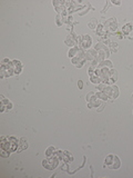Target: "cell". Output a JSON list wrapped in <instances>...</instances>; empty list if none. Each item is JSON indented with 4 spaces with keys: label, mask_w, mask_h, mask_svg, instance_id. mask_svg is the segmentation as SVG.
<instances>
[{
    "label": "cell",
    "mask_w": 133,
    "mask_h": 178,
    "mask_svg": "<svg viewBox=\"0 0 133 178\" xmlns=\"http://www.w3.org/2000/svg\"><path fill=\"white\" fill-rule=\"evenodd\" d=\"M18 145L19 140L15 137H1V148L7 152H16Z\"/></svg>",
    "instance_id": "obj_1"
},
{
    "label": "cell",
    "mask_w": 133,
    "mask_h": 178,
    "mask_svg": "<svg viewBox=\"0 0 133 178\" xmlns=\"http://www.w3.org/2000/svg\"><path fill=\"white\" fill-rule=\"evenodd\" d=\"M12 70V61H10L9 59H3L1 62V78L5 77H11L13 76Z\"/></svg>",
    "instance_id": "obj_2"
},
{
    "label": "cell",
    "mask_w": 133,
    "mask_h": 178,
    "mask_svg": "<svg viewBox=\"0 0 133 178\" xmlns=\"http://www.w3.org/2000/svg\"><path fill=\"white\" fill-rule=\"evenodd\" d=\"M59 160L60 158L58 157L57 155V152H55V155L51 156V157H48L47 159H45L42 162V166L45 168L49 169V170H52V169H55L59 164Z\"/></svg>",
    "instance_id": "obj_3"
},
{
    "label": "cell",
    "mask_w": 133,
    "mask_h": 178,
    "mask_svg": "<svg viewBox=\"0 0 133 178\" xmlns=\"http://www.w3.org/2000/svg\"><path fill=\"white\" fill-rule=\"evenodd\" d=\"M95 50H98V60H99L100 62L107 60L108 56L110 55V54H109V49H108L103 44H101V42L97 44V46H95Z\"/></svg>",
    "instance_id": "obj_4"
},
{
    "label": "cell",
    "mask_w": 133,
    "mask_h": 178,
    "mask_svg": "<svg viewBox=\"0 0 133 178\" xmlns=\"http://www.w3.org/2000/svg\"><path fill=\"white\" fill-rule=\"evenodd\" d=\"M105 165H107L110 169H119L121 166V162L118 156L109 155L107 158H105Z\"/></svg>",
    "instance_id": "obj_5"
},
{
    "label": "cell",
    "mask_w": 133,
    "mask_h": 178,
    "mask_svg": "<svg viewBox=\"0 0 133 178\" xmlns=\"http://www.w3.org/2000/svg\"><path fill=\"white\" fill-rule=\"evenodd\" d=\"M87 101H88L89 108H93V107H98L101 105L100 99L98 98L95 92H89V94L87 95Z\"/></svg>",
    "instance_id": "obj_6"
},
{
    "label": "cell",
    "mask_w": 133,
    "mask_h": 178,
    "mask_svg": "<svg viewBox=\"0 0 133 178\" xmlns=\"http://www.w3.org/2000/svg\"><path fill=\"white\" fill-rule=\"evenodd\" d=\"M78 44H79V48L80 49H89L91 44H92V39H91L90 36L83 35V36H81V37H79Z\"/></svg>",
    "instance_id": "obj_7"
},
{
    "label": "cell",
    "mask_w": 133,
    "mask_h": 178,
    "mask_svg": "<svg viewBox=\"0 0 133 178\" xmlns=\"http://www.w3.org/2000/svg\"><path fill=\"white\" fill-rule=\"evenodd\" d=\"M71 61L75 67L81 68L82 66H83V62L85 61V52L80 50V51L78 52V55L75 56V57H73V58H71Z\"/></svg>",
    "instance_id": "obj_8"
},
{
    "label": "cell",
    "mask_w": 133,
    "mask_h": 178,
    "mask_svg": "<svg viewBox=\"0 0 133 178\" xmlns=\"http://www.w3.org/2000/svg\"><path fill=\"white\" fill-rule=\"evenodd\" d=\"M105 29L109 33H114V31H117L118 29V21L115 18H110V19L107 20V23H105Z\"/></svg>",
    "instance_id": "obj_9"
},
{
    "label": "cell",
    "mask_w": 133,
    "mask_h": 178,
    "mask_svg": "<svg viewBox=\"0 0 133 178\" xmlns=\"http://www.w3.org/2000/svg\"><path fill=\"white\" fill-rule=\"evenodd\" d=\"M1 111H5V110H10L11 108H12V103L9 100H7L6 98L3 97V96H1Z\"/></svg>",
    "instance_id": "obj_10"
},
{
    "label": "cell",
    "mask_w": 133,
    "mask_h": 178,
    "mask_svg": "<svg viewBox=\"0 0 133 178\" xmlns=\"http://www.w3.org/2000/svg\"><path fill=\"white\" fill-rule=\"evenodd\" d=\"M22 69V65L19 60H12V70L15 75H19Z\"/></svg>",
    "instance_id": "obj_11"
},
{
    "label": "cell",
    "mask_w": 133,
    "mask_h": 178,
    "mask_svg": "<svg viewBox=\"0 0 133 178\" xmlns=\"http://www.w3.org/2000/svg\"><path fill=\"white\" fill-rule=\"evenodd\" d=\"M27 147H28V141H27L26 138H21V139H19V145H18V152H21V150H23V149H26Z\"/></svg>",
    "instance_id": "obj_12"
},
{
    "label": "cell",
    "mask_w": 133,
    "mask_h": 178,
    "mask_svg": "<svg viewBox=\"0 0 133 178\" xmlns=\"http://www.w3.org/2000/svg\"><path fill=\"white\" fill-rule=\"evenodd\" d=\"M97 33L100 37H104V36L107 35V29H105V27H103L102 25H99L98 26V29H97Z\"/></svg>",
    "instance_id": "obj_13"
},
{
    "label": "cell",
    "mask_w": 133,
    "mask_h": 178,
    "mask_svg": "<svg viewBox=\"0 0 133 178\" xmlns=\"http://www.w3.org/2000/svg\"><path fill=\"white\" fill-rule=\"evenodd\" d=\"M132 30H133V26L131 23H128V25L123 26V28H122V31L124 33V35H132V33H131Z\"/></svg>",
    "instance_id": "obj_14"
},
{
    "label": "cell",
    "mask_w": 133,
    "mask_h": 178,
    "mask_svg": "<svg viewBox=\"0 0 133 178\" xmlns=\"http://www.w3.org/2000/svg\"><path fill=\"white\" fill-rule=\"evenodd\" d=\"M80 51V49H79V47H72L70 50H69V57L70 58H73V57H75V56L78 55V52Z\"/></svg>",
    "instance_id": "obj_15"
},
{
    "label": "cell",
    "mask_w": 133,
    "mask_h": 178,
    "mask_svg": "<svg viewBox=\"0 0 133 178\" xmlns=\"http://www.w3.org/2000/svg\"><path fill=\"white\" fill-rule=\"evenodd\" d=\"M99 68H112V62L109 61V60H104V61H101L99 64Z\"/></svg>",
    "instance_id": "obj_16"
},
{
    "label": "cell",
    "mask_w": 133,
    "mask_h": 178,
    "mask_svg": "<svg viewBox=\"0 0 133 178\" xmlns=\"http://www.w3.org/2000/svg\"><path fill=\"white\" fill-rule=\"evenodd\" d=\"M55 152H57V150H55V147H49L48 149H47V152H45V155H47V157H51V156L55 155Z\"/></svg>",
    "instance_id": "obj_17"
},
{
    "label": "cell",
    "mask_w": 133,
    "mask_h": 178,
    "mask_svg": "<svg viewBox=\"0 0 133 178\" xmlns=\"http://www.w3.org/2000/svg\"><path fill=\"white\" fill-rule=\"evenodd\" d=\"M113 87V89H112V96H111V98H115L119 96V88L117 87V86H112Z\"/></svg>",
    "instance_id": "obj_18"
},
{
    "label": "cell",
    "mask_w": 133,
    "mask_h": 178,
    "mask_svg": "<svg viewBox=\"0 0 133 178\" xmlns=\"http://www.w3.org/2000/svg\"><path fill=\"white\" fill-rule=\"evenodd\" d=\"M95 94H97L98 98H99V99H102V100H107L108 98H109L107 95L104 94V92H102V91H98V92H95Z\"/></svg>",
    "instance_id": "obj_19"
},
{
    "label": "cell",
    "mask_w": 133,
    "mask_h": 178,
    "mask_svg": "<svg viewBox=\"0 0 133 178\" xmlns=\"http://www.w3.org/2000/svg\"><path fill=\"white\" fill-rule=\"evenodd\" d=\"M89 28H91V29H94L95 27H98V20L97 19H92L90 21V23H88Z\"/></svg>",
    "instance_id": "obj_20"
},
{
    "label": "cell",
    "mask_w": 133,
    "mask_h": 178,
    "mask_svg": "<svg viewBox=\"0 0 133 178\" xmlns=\"http://www.w3.org/2000/svg\"><path fill=\"white\" fill-rule=\"evenodd\" d=\"M110 48H111V51H117L118 50V45L117 44H114V42H111L110 44Z\"/></svg>",
    "instance_id": "obj_21"
},
{
    "label": "cell",
    "mask_w": 133,
    "mask_h": 178,
    "mask_svg": "<svg viewBox=\"0 0 133 178\" xmlns=\"http://www.w3.org/2000/svg\"><path fill=\"white\" fill-rule=\"evenodd\" d=\"M9 155H10V152H7L5 149L1 150V156H2V157H9Z\"/></svg>",
    "instance_id": "obj_22"
},
{
    "label": "cell",
    "mask_w": 133,
    "mask_h": 178,
    "mask_svg": "<svg viewBox=\"0 0 133 178\" xmlns=\"http://www.w3.org/2000/svg\"><path fill=\"white\" fill-rule=\"evenodd\" d=\"M78 87L80 88V89H82V88H83V82H82V80H79L78 81Z\"/></svg>",
    "instance_id": "obj_23"
},
{
    "label": "cell",
    "mask_w": 133,
    "mask_h": 178,
    "mask_svg": "<svg viewBox=\"0 0 133 178\" xmlns=\"http://www.w3.org/2000/svg\"><path fill=\"white\" fill-rule=\"evenodd\" d=\"M113 3H114V5H120V1H113Z\"/></svg>",
    "instance_id": "obj_24"
},
{
    "label": "cell",
    "mask_w": 133,
    "mask_h": 178,
    "mask_svg": "<svg viewBox=\"0 0 133 178\" xmlns=\"http://www.w3.org/2000/svg\"><path fill=\"white\" fill-rule=\"evenodd\" d=\"M132 98H133V95H132Z\"/></svg>",
    "instance_id": "obj_25"
}]
</instances>
